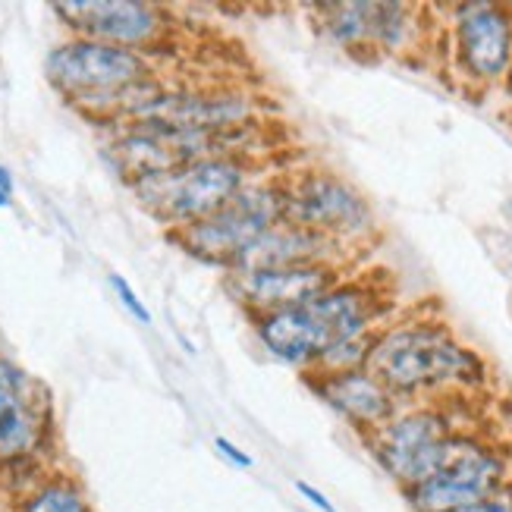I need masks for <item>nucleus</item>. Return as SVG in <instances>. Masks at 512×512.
Here are the masks:
<instances>
[{"mask_svg":"<svg viewBox=\"0 0 512 512\" xmlns=\"http://www.w3.org/2000/svg\"><path fill=\"white\" fill-rule=\"evenodd\" d=\"M365 368L399 403H440L487 381L481 355L437 315L390 318L374 333Z\"/></svg>","mask_w":512,"mask_h":512,"instance_id":"obj_1","label":"nucleus"},{"mask_svg":"<svg viewBox=\"0 0 512 512\" xmlns=\"http://www.w3.org/2000/svg\"><path fill=\"white\" fill-rule=\"evenodd\" d=\"M44 73L57 92L85 117L117 126L126 95L161 70L154 63V54L126 51L73 35L48 54Z\"/></svg>","mask_w":512,"mask_h":512,"instance_id":"obj_2","label":"nucleus"},{"mask_svg":"<svg viewBox=\"0 0 512 512\" xmlns=\"http://www.w3.org/2000/svg\"><path fill=\"white\" fill-rule=\"evenodd\" d=\"M264 161L246 158H202L180 167H170L164 173H151L142 180L129 183L136 192L139 205L161 224L176 233L189 224L211 217L224 208L230 198H236L255 176L267 173Z\"/></svg>","mask_w":512,"mask_h":512,"instance_id":"obj_3","label":"nucleus"},{"mask_svg":"<svg viewBox=\"0 0 512 512\" xmlns=\"http://www.w3.org/2000/svg\"><path fill=\"white\" fill-rule=\"evenodd\" d=\"M283 170H267L211 217L170 233L189 258L230 274L252 242L283 220Z\"/></svg>","mask_w":512,"mask_h":512,"instance_id":"obj_4","label":"nucleus"},{"mask_svg":"<svg viewBox=\"0 0 512 512\" xmlns=\"http://www.w3.org/2000/svg\"><path fill=\"white\" fill-rule=\"evenodd\" d=\"M462 437V428L447 409V399L440 403H399V409L381 428L365 434L374 459L381 469L403 484V491L421 484L447 462Z\"/></svg>","mask_w":512,"mask_h":512,"instance_id":"obj_5","label":"nucleus"},{"mask_svg":"<svg viewBox=\"0 0 512 512\" xmlns=\"http://www.w3.org/2000/svg\"><path fill=\"white\" fill-rule=\"evenodd\" d=\"M283 195V220L337 242L349 255L374 236V211L365 195L324 167L283 170Z\"/></svg>","mask_w":512,"mask_h":512,"instance_id":"obj_6","label":"nucleus"},{"mask_svg":"<svg viewBox=\"0 0 512 512\" xmlns=\"http://www.w3.org/2000/svg\"><path fill=\"white\" fill-rule=\"evenodd\" d=\"M129 123H158L192 132H236L264 123V104L239 82H170L158 88L145 110Z\"/></svg>","mask_w":512,"mask_h":512,"instance_id":"obj_7","label":"nucleus"},{"mask_svg":"<svg viewBox=\"0 0 512 512\" xmlns=\"http://www.w3.org/2000/svg\"><path fill=\"white\" fill-rule=\"evenodd\" d=\"M512 484V456L491 440L462 431L453 456L434 475L409 487L415 512H453Z\"/></svg>","mask_w":512,"mask_h":512,"instance_id":"obj_8","label":"nucleus"},{"mask_svg":"<svg viewBox=\"0 0 512 512\" xmlns=\"http://www.w3.org/2000/svg\"><path fill=\"white\" fill-rule=\"evenodd\" d=\"M450 63L478 88L512 79V7L456 4L450 13Z\"/></svg>","mask_w":512,"mask_h":512,"instance_id":"obj_9","label":"nucleus"},{"mask_svg":"<svg viewBox=\"0 0 512 512\" xmlns=\"http://www.w3.org/2000/svg\"><path fill=\"white\" fill-rule=\"evenodd\" d=\"M54 10L76 38L139 54L164 51L173 35V16L167 7L145 0H70V4H54Z\"/></svg>","mask_w":512,"mask_h":512,"instance_id":"obj_10","label":"nucleus"},{"mask_svg":"<svg viewBox=\"0 0 512 512\" xmlns=\"http://www.w3.org/2000/svg\"><path fill=\"white\" fill-rule=\"evenodd\" d=\"M346 277V264H277L227 274L230 296L249 318L302 308Z\"/></svg>","mask_w":512,"mask_h":512,"instance_id":"obj_11","label":"nucleus"},{"mask_svg":"<svg viewBox=\"0 0 512 512\" xmlns=\"http://www.w3.org/2000/svg\"><path fill=\"white\" fill-rule=\"evenodd\" d=\"M305 381L333 412L362 434L377 431L399 409V399L368 368L305 374Z\"/></svg>","mask_w":512,"mask_h":512,"instance_id":"obj_12","label":"nucleus"},{"mask_svg":"<svg viewBox=\"0 0 512 512\" xmlns=\"http://www.w3.org/2000/svg\"><path fill=\"white\" fill-rule=\"evenodd\" d=\"M352 258L337 242H330L305 227L280 220L267 233H261L252 246L242 252L233 271H252V267H277V264H346ZM230 271V274H233Z\"/></svg>","mask_w":512,"mask_h":512,"instance_id":"obj_13","label":"nucleus"},{"mask_svg":"<svg viewBox=\"0 0 512 512\" xmlns=\"http://www.w3.org/2000/svg\"><path fill=\"white\" fill-rule=\"evenodd\" d=\"M51 431V409L44 393L29 384V390L16 396L0 412V465H19L41 453Z\"/></svg>","mask_w":512,"mask_h":512,"instance_id":"obj_14","label":"nucleus"},{"mask_svg":"<svg viewBox=\"0 0 512 512\" xmlns=\"http://www.w3.org/2000/svg\"><path fill=\"white\" fill-rule=\"evenodd\" d=\"M318 29L327 41L349 54H374V4L346 0V4H318Z\"/></svg>","mask_w":512,"mask_h":512,"instance_id":"obj_15","label":"nucleus"},{"mask_svg":"<svg viewBox=\"0 0 512 512\" xmlns=\"http://www.w3.org/2000/svg\"><path fill=\"white\" fill-rule=\"evenodd\" d=\"M425 38V7L374 4V54L403 57Z\"/></svg>","mask_w":512,"mask_h":512,"instance_id":"obj_16","label":"nucleus"},{"mask_svg":"<svg viewBox=\"0 0 512 512\" xmlns=\"http://www.w3.org/2000/svg\"><path fill=\"white\" fill-rule=\"evenodd\" d=\"M13 512H92V506H88L82 487L73 478L51 475L22 494Z\"/></svg>","mask_w":512,"mask_h":512,"instance_id":"obj_17","label":"nucleus"},{"mask_svg":"<svg viewBox=\"0 0 512 512\" xmlns=\"http://www.w3.org/2000/svg\"><path fill=\"white\" fill-rule=\"evenodd\" d=\"M29 377L22 374L13 362H7L4 355H0V412H4L16 396H22L29 390Z\"/></svg>","mask_w":512,"mask_h":512,"instance_id":"obj_18","label":"nucleus"},{"mask_svg":"<svg viewBox=\"0 0 512 512\" xmlns=\"http://www.w3.org/2000/svg\"><path fill=\"white\" fill-rule=\"evenodd\" d=\"M110 286H114V293H117L120 305L129 311L132 318H136L139 324H151V311H148V305L139 299V293L132 289V283H129L123 274H110Z\"/></svg>","mask_w":512,"mask_h":512,"instance_id":"obj_19","label":"nucleus"},{"mask_svg":"<svg viewBox=\"0 0 512 512\" xmlns=\"http://www.w3.org/2000/svg\"><path fill=\"white\" fill-rule=\"evenodd\" d=\"M453 512H512V484L503 487V491L484 497V500H475L469 506H459Z\"/></svg>","mask_w":512,"mask_h":512,"instance_id":"obj_20","label":"nucleus"},{"mask_svg":"<svg viewBox=\"0 0 512 512\" xmlns=\"http://www.w3.org/2000/svg\"><path fill=\"white\" fill-rule=\"evenodd\" d=\"M214 450L224 456L227 462H233L236 469H252V465H255V459L246 450H242V447H236L230 437H214Z\"/></svg>","mask_w":512,"mask_h":512,"instance_id":"obj_21","label":"nucleus"},{"mask_svg":"<svg viewBox=\"0 0 512 512\" xmlns=\"http://www.w3.org/2000/svg\"><path fill=\"white\" fill-rule=\"evenodd\" d=\"M293 487H296V494L302 497V500H308L311 506H315L318 512H337V506H333L321 491H318V487L315 484H308V481H302V478H296L293 481Z\"/></svg>","mask_w":512,"mask_h":512,"instance_id":"obj_22","label":"nucleus"},{"mask_svg":"<svg viewBox=\"0 0 512 512\" xmlns=\"http://www.w3.org/2000/svg\"><path fill=\"white\" fill-rule=\"evenodd\" d=\"M13 202V173L0 164V208H10Z\"/></svg>","mask_w":512,"mask_h":512,"instance_id":"obj_23","label":"nucleus"},{"mask_svg":"<svg viewBox=\"0 0 512 512\" xmlns=\"http://www.w3.org/2000/svg\"><path fill=\"white\" fill-rule=\"evenodd\" d=\"M506 85H509V117H512V79Z\"/></svg>","mask_w":512,"mask_h":512,"instance_id":"obj_24","label":"nucleus"}]
</instances>
